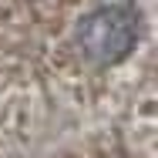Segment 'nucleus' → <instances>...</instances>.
<instances>
[{
    "label": "nucleus",
    "mask_w": 158,
    "mask_h": 158,
    "mask_svg": "<svg viewBox=\"0 0 158 158\" xmlns=\"http://www.w3.org/2000/svg\"><path fill=\"white\" fill-rule=\"evenodd\" d=\"M77 40H81V51L94 64L101 67L118 64L121 57H128V51L138 40V17L131 7H121V3L101 7L81 24Z\"/></svg>",
    "instance_id": "f257e3e1"
}]
</instances>
